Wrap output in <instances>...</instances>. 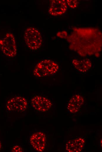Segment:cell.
<instances>
[{
    "label": "cell",
    "instance_id": "6da1fadb",
    "mask_svg": "<svg viewBox=\"0 0 102 152\" xmlns=\"http://www.w3.org/2000/svg\"><path fill=\"white\" fill-rule=\"evenodd\" d=\"M72 30L67 38L71 49L82 56L92 55L101 51L102 34L98 29L74 27Z\"/></svg>",
    "mask_w": 102,
    "mask_h": 152
},
{
    "label": "cell",
    "instance_id": "7a4b0ae2",
    "mask_svg": "<svg viewBox=\"0 0 102 152\" xmlns=\"http://www.w3.org/2000/svg\"><path fill=\"white\" fill-rule=\"evenodd\" d=\"M59 69L58 64L53 61L45 59L39 61L35 66L33 75L37 77H42L52 75Z\"/></svg>",
    "mask_w": 102,
    "mask_h": 152
},
{
    "label": "cell",
    "instance_id": "3957f363",
    "mask_svg": "<svg viewBox=\"0 0 102 152\" xmlns=\"http://www.w3.org/2000/svg\"><path fill=\"white\" fill-rule=\"evenodd\" d=\"M24 39L28 47L32 50L39 49L42 44V39L41 33L38 30L34 27H29L26 29Z\"/></svg>",
    "mask_w": 102,
    "mask_h": 152
},
{
    "label": "cell",
    "instance_id": "277c9868",
    "mask_svg": "<svg viewBox=\"0 0 102 152\" xmlns=\"http://www.w3.org/2000/svg\"><path fill=\"white\" fill-rule=\"evenodd\" d=\"M0 48L3 53L7 56L13 57L16 55V43L12 34L7 33L4 37L0 39Z\"/></svg>",
    "mask_w": 102,
    "mask_h": 152
},
{
    "label": "cell",
    "instance_id": "5b68a950",
    "mask_svg": "<svg viewBox=\"0 0 102 152\" xmlns=\"http://www.w3.org/2000/svg\"><path fill=\"white\" fill-rule=\"evenodd\" d=\"M28 103L26 99L22 96H16L8 100L6 104V110L9 112H20L25 110Z\"/></svg>",
    "mask_w": 102,
    "mask_h": 152
},
{
    "label": "cell",
    "instance_id": "8992f818",
    "mask_svg": "<svg viewBox=\"0 0 102 152\" xmlns=\"http://www.w3.org/2000/svg\"><path fill=\"white\" fill-rule=\"evenodd\" d=\"M29 144L35 151L42 152L46 148L47 141L45 134L41 131H37L31 134L29 138Z\"/></svg>",
    "mask_w": 102,
    "mask_h": 152
},
{
    "label": "cell",
    "instance_id": "52a82bcc",
    "mask_svg": "<svg viewBox=\"0 0 102 152\" xmlns=\"http://www.w3.org/2000/svg\"><path fill=\"white\" fill-rule=\"evenodd\" d=\"M32 107L36 110L45 112L49 110L52 106L51 101L47 98L37 95L32 97L30 101Z\"/></svg>",
    "mask_w": 102,
    "mask_h": 152
},
{
    "label": "cell",
    "instance_id": "ba28073f",
    "mask_svg": "<svg viewBox=\"0 0 102 152\" xmlns=\"http://www.w3.org/2000/svg\"><path fill=\"white\" fill-rule=\"evenodd\" d=\"M67 6L65 0H51L48 13L54 16L61 15L67 11Z\"/></svg>",
    "mask_w": 102,
    "mask_h": 152
},
{
    "label": "cell",
    "instance_id": "9c48e42d",
    "mask_svg": "<svg viewBox=\"0 0 102 152\" xmlns=\"http://www.w3.org/2000/svg\"><path fill=\"white\" fill-rule=\"evenodd\" d=\"M83 97L79 94L73 95L68 102L67 108L71 113H74L79 111L84 103Z\"/></svg>",
    "mask_w": 102,
    "mask_h": 152
},
{
    "label": "cell",
    "instance_id": "30bf717a",
    "mask_svg": "<svg viewBox=\"0 0 102 152\" xmlns=\"http://www.w3.org/2000/svg\"><path fill=\"white\" fill-rule=\"evenodd\" d=\"M85 141L80 137L67 141L65 145L66 151L69 152H79L84 146Z\"/></svg>",
    "mask_w": 102,
    "mask_h": 152
},
{
    "label": "cell",
    "instance_id": "8fae6325",
    "mask_svg": "<svg viewBox=\"0 0 102 152\" xmlns=\"http://www.w3.org/2000/svg\"><path fill=\"white\" fill-rule=\"evenodd\" d=\"M72 63L75 68L81 72H86L92 66L91 61L87 58L81 60L74 59L72 60Z\"/></svg>",
    "mask_w": 102,
    "mask_h": 152
},
{
    "label": "cell",
    "instance_id": "7c38bea8",
    "mask_svg": "<svg viewBox=\"0 0 102 152\" xmlns=\"http://www.w3.org/2000/svg\"><path fill=\"white\" fill-rule=\"evenodd\" d=\"M66 2L68 6L72 8H75L78 3V1L76 0H67Z\"/></svg>",
    "mask_w": 102,
    "mask_h": 152
},
{
    "label": "cell",
    "instance_id": "4fadbf2b",
    "mask_svg": "<svg viewBox=\"0 0 102 152\" xmlns=\"http://www.w3.org/2000/svg\"><path fill=\"white\" fill-rule=\"evenodd\" d=\"M11 151L13 152H21L23 151V149L19 146L15 145L11 147Z\"/></svg>",
    "mask_w": 102,
    "mask_h": 152
},
{
    "label": "cell",
    "instance_id": "5bb4252c",
    "mask_svg": "<svg viewBox=\"0 0 102 152\" xmlns=\"http://www.w3.org/2000/svg\"><path fill=\"white\" fill-rule=\"evenodd\" d=\"M58 37L61 38H65L67 37V34L66 31H63L62 32H58L57 34Z\"/></svg>",
    "mask_w": 102,
    "mask_h": 152
},
{
    "label": "cell",
    "instance_id": "9a60e30c",
    "mask_svg": "<svg viewBox=\"0 0 102 152\" xmlns=\"http://www.w3.org/2000/svg\"><path fill=\"white\" fill-rule=\"evenodd\" d=\"M1 146H2L1 143L0 141V150H1Z\"/></svg>",
    "mask_w": 102,
    "mask_h": 152
}]
</instances>
